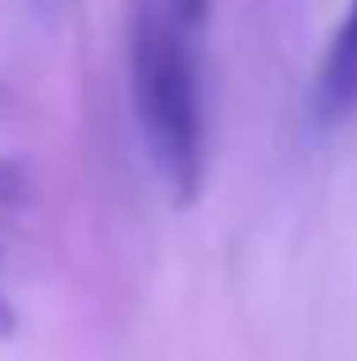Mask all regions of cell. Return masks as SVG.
Returning <instances> with one entry per match:
<instances>
[{
  "mask_svg": "<svg viewBox=\"0 0 357 361\" xmlns=\"http://www.w3.org/2000/svg\"><path fill=\"white\" fill-rule=\"evenodd\" d=\"M14 329H18V316H14V307H9V298L0 293V338H14Z\"/></svg>",
  "mask_w": 357,
  "mask_h": 361,
  "instance_id": "3957f363",
  "label": "cell"
},
{
  "mask_svg": "<svg viewBox=\"0 0 357 361\" xmlns=\"http://www.w3.org/2000/svg\"><path fill=\"white\" fill-rule=\"evenodd\" d=\"M32 5H37V9H42V14H55V9H60V5H64V0H32Z\"/></svg>",
  "mask_w": 357,
  "mask_h": 361,
  "instance_id": "5b68a950",
  "label": "cell"
},
{
  "mask_svg": "<svg viewBox=\"0 0 357 361\" xmlns=\"http://www.w3.org/2000/svg\"><path fill=\"white\" fill-rule=\"evenodd\" d=\"M353 110H357V0H349L330 37V51L316 69V119L339 123Z\"/></svg>",
  "mask_w": 357,
  "mask_h": 361,
  "instance_id": "7a4b0ae2",
  "label": "cell"
},
{
  "mask_svg": "<svg viewBox=\"0 0 357 361\" xmlns=\"http://www.w3.org/2000/svg\"><path fill=\"white\" fill-rule=\"evenodd\" d=\"M197 23L183 0H133L128 9V92L156 178L188 206L206 169V115Z\"/></svg>",
  "mask_w": 357,
  "mask_h": 361,
  "instance_id": "6da1fadb",
  "label": "cell"
},
{
  "mask_svg": "<svg viewBox=\"0 0 357 361\" xmlns=\"http://www.w3.org/2000/svg\"><path fill=\"white\" fill-rule=\"evenodd\" d=\"M206 5H211V0H183V9H188V14L197 18V23H202V18H206Z\"/></svg>",
  "mask_w": 357,
  "mask_h": 361,
  "instance_id": "277c9868",
  "label": "cell"
}]
</instances>
